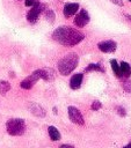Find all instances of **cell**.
<instances>
[{"label": "cell", "mask_w": 131, "mask_h": 148, "mask_svg": "<svg viewBox=\"0 0 131 148\" xmlns=\"http://www.w3.org/2000/svg\"><path fill=\"white\" fill-rule=\"evenodd\" d=\"M6 130L9 135H22L26 132V123L21 118H12L6 123Z\"/></svg>", "instance_id": "3"}, {"label": "cell", "mask_w": 131, "mask_h": 148, "mask_svg": "<svg viewBox=\"0 0 131 148\" xmlns=\"http://www.w3.org/2000/svg\"><path fill=\"white\" fill-rule=\"evenodd\" d=\"M68 117H70V120L74 124H78V125H83V118H82V114L81 112L74 108V106H68Z\"/></svg>", "instance_id": "7"}, {"label": "cell", "mask_w": 131, "mask_h": 148, "mask_svg": "<svg viewBox=\"0 0 131 148\" xmlns=\"http://www.w3.org/2000/svg\"><path fill=\"white\" fill-rule=\"evenodd\" d=\"M60 148H73L72 146H68V145H63Z\"/></svg>", "instance_id": "24"}, {"label": "cell", "mask_w": 131, "mask_h": 148, "mask_svg": "<svg viewBox=\"0 0 131 148\" xmlns=\"http://www.w3.org/2000/svg\"><path fill=\"white\" fill-rule=\"evenodd\" d=\"M119 71H121V77H129L131 75V66L125 62V61H122L121 65H119Z\"/></svg>", "instance_id": "13"}, {"label": "cell", "mask_w": 131, "mask_h": 148, "mask_svg": "<svg viewBox=\"0 0 131 148\" xmlns=\"http://www.w3.org/2000/svg\"><path fill=\"white\" fill-rule=\"evenodd\" d=\"M90 108H92V110H94V111L100 110V109H101V102H99V101H94Z\"/></svg>", "instance_id": "20"}, {"label": "cell", "mask_w": 131, "mask_h": 148, "mask_svg": "<svg viewBox=\"0 0 131 148\" xmlns=\"http://www.w3.org/2000/svg\"><path fill=\"white\" fill-rule=\"evenodd\" d=\"M10 90V84L8 81H5V80H0V94L1 95H5L6 92H8Z\"/></svg>", "instance_id": "16"}, {"label": "cell", "mask_w": 131, "mask_h": 148, "mask_svg": "<svg viewBox=\"0 0 131 148\" xmlns=\"http://www.w3.org/2000/svg\"><path fill=\"white\" fill-rule=\"evenodd\" d=\"M54 17H56V15H54V12H53L52 9H48V10L45 12V18H46L50 23H53V22H54Z\"/></svg>", "instance_id": "18"}, {"label": "cell", "mask_w": 131, "mask_h": 148, "mask_svg": "<svg viewBox=\"0 0 131 148\" xmlns=\"http://www.w3.org/2000/svg\"><path fill=\"white\" fill-rule=\"evenodd\" d=\"M123 148H131V142H130V143H129V145H126V146H125V147H123Z\"/></svg>", "instance_id": "25"}, {"label": "cell", "mask_w": 131, "mask_h": 148, "mask_svg": "<svg viewBox=\"0 0 131 148\" xmlns=\"http://www.w3.org/2000/svg\"><path fill=\"white\" fill-rule=\"evenodd\" d=\"M29 110H30V112H31L32 114H35L36 117H39V118H43V117L46 114L45 110H44L39 104L34 103V102L29 104Z\"/></svg>", "instance_id": "10"}, {"label": "cell", "mask_w": 131, "mask_h": 148, "mask_svg": "<svg viewBox=\"0 0 131 148\" xmlns=\"http://www.w3.org/2000/svg\"><path fill=\"white\" fill-rule=\"evenodd\" d=\"M92 71H97V72H104V68H102L101 67V65L100 64H89L86 68H85V72L86 73H89V72H92Z\"/></svg>", "instance_id": "15"}, {"label": "cell", "mask_w": 131, "mask_h": 148, "mask_svg": "<svg viewBox=\"0 0 131 148\" xmlns=\"http://www.w3.org/2000/svg\"><path fill=\"white\" fill-rule=\"evenodd\" d=\"M126 17H128V18H129V20L131 21V16H129V15H126Z\"/></svg>", "instance_id": "26"}, {"label": "cell", "mask_w": 131, "mask_h": 148, "mask_svg": "<svg viewBox=\"0 0 131 148\" xmlns=\"http://www.w3.org/2000/svg\"><path fill=\"white\" fill-rule=\"evenodd\" d=\"M52 38L64 46H74L85 38V35L72 27L64 25V27H58L53 31Z\"/></svg>", "instance_id": "1"}, {"label": "cell", "mask_w": 131, "mask_h": 148, "mask_svg": "<svg viewBox=\"0 0 131 148\" xmlns=\"http://www.w3.org/2000/svg\"><path fill=\"white\" fill-rule=\"evenodd\" d=\"M79 62V57L77 53H68L65 57H63L57 66H58V71L61 75H68L77 66Z\"/></svg>", "instance_id": "2"}, {"label": "cell", "mask_w": 131, "mask_h": 148, "mask_svg": "<svg viewBox=\"0 0 131 148\" xmlns=\"http://www.w3.org/2000/svg\"><path fill=\"white\" fill-rule=\"evenodd\" d=\"M122 87H123V89H124L126 92H131V81L128 80V77H126V80H123Z\"/></svg>", "instance_id": "19"}, {"label": "cell", "mask_w": 131, "mask_h": 148, "mask_svg": "<svg viewBox=\"0 0 131 148\" xmlns=\"http://www.w3.org/2000/svg\"><path fill=\"white\" fill-rule=\"evenodd\" d=\"M44 8H45L44 3H41L39 1H38L35 6H32L31 9H30V10L28 12V14H27V20H28V22L35 23V22L38 20L41 13L44 10Z\"/></svg>", "instance_id": "5"}, {"label": "cell", "mask_w": 131, "mask_h": 148, "mask_svg": "<svg viewBox=\"0 0 131 148\" xmlns=\"http://www.w3.org/2000/svg\"><path fill=\"white\" fill-rule=\"evenodd\" d=\"M97 47L100 51H102L104 53H112L116 51L117 44L115 40H102L97 44Z\"/></svg>", "instance_id": "8"}, {"label": "cell", "mask_w": 131, "mask_h": 148, "mask_svg": "<svg viewBox=\"0 0 131 148\" xmlns=\"http://www.w3.org/2000/svg\"><path fill=\"white\" fill-rule=\"evenodd\" d=\"M41 73H42V79L44 81H53L54 80V71L52 68H42L41 69Z\"/></svg>", "instance_id": "12"}, {"label": "cell", "mask_w": 131, "mask_h": 148, "mask_svg": "<svg viewBox=\"0 0 131 148\" xmlns=\"http://www.w3.org/2000/svg\"><path fill=\"white\" fill-rule=\"evenodd\" d=\"M82 77H83V75L81 74V73H77V74H74L72 77H71V80H70V86H71V88L72 89H79L80 88V86H81V83H82Z\"/></svg>", "instance_id": "11"}, {"label": "cell", "mask_w": 131, "mask_h": 148, "mask_svg": "<svg viewBox=\"0 0 131 148\" xmlns=\"http://www.w3.org/2000/svg\"><path fill=\"white\" fill-rule=\"evenodd\" d=\"M48 132H49V136L52 141H58L60 139V133L54 126H49Z\"/></svg>", "instance_id": "14"}, {"label": "cell", "mask_w": 131, "mask_h": 148, "mask_svg": "<svg viewBox=\"0 0 131 148\" xmlns=\"http://www.w3.org/2000/svg\"><path fill=\"white\" fill-rule=\"evenodd\" d=\"M129 1H130V2H131V0H129Z\"/></svg>", "instance_id": "27"}, {"label": "cell", "mask_w": 131, "mask_h": 148, "mask_svg": "<svg viewBox=\"0 0 131 148\" xmlns=\"http://www.w3.org/2000/svg\"><path fill=\"white\" fill-rule=\"evenodd\" d=\"M89 14H88V12L86 10V9H81L78 14H77V16L74 17V24L78 27V28H83L86 24H88V22H89Z\"/></svg>", "instance_id": "6"}, {"label": "cell", "mask_w": 131, "mask_h": 148, "mask_svg": "<svg viewBox=\"0 0 131 148\" xmlns=\"http://www.w3.org/2000/svg\"><path fill=\"white\" fill-rule=\"evenodd\" d=\"M109 1H111L114 5H117V6H123L124 3H123V0H109Z\"/></svg>", "instance_id": "23"}, {"label": "cell", "mask_w": 131, "mask_h": 148, "mask_svg": "<svg viewBox=\"0 0 131 148\" xmlns=\"http://www.w3.org/2000/svg\"><path fill=\"white\" fill-rule=\"evenodd\" d=\"M79 9V3L77 2H67L65 3L64 8H63V13L65 17H71L72 15H74Z\"/></svg>", "instance_id": "9"}, {"label": "cell", "mask_w": 131, "mask_h": 148, "mask_svg": "<svg viewBox=\"0 0 131 148\" xmlns=\"http://www.w3.org/2000/svg\"><path fill=\"white\" fill-rule=\"evenodd\" d=\"M110 65H111V68H112V71H114L115 75H116L117 77H121V71H119V65L117 64V61H116L115 59H111V60H110Z\"/></svg>", "instance_id": "17"}, {"label": "cell", "mask_w": 131, "mask_h": 148, "mask_svg": "<svg viewBox=\"0 0 131 148\" xmlns=\"http://www.w3.org/2000/svg\"><path fill=\"white\" fill-rule=\"evenodd\" d=\"M116 110H117V112H118V114H119V116H123V117H124V116L126 114L125 109H124V108H122V106H117V108H116Z\"/></svg>", "instance_id": "21"}, {"label": "cell", "mask_w": 131, "mask_h": 148, "mask_svg": "<svg viewBox=\"0 0 131 148\" xmlns=\"http://www.w3.org/2000/svg\"><path fill=\"white\" fill-rule=\"evenodd\" d=\"M42 79V73H41V69H37L35 72H32L28 77H26L23 81H21L20 86L21 88L23 89H31L34 87V84L39 80Z\"/></svg>", "instance_id": "4"}, {"label": "cell", "mask_w": 131, "mask_h": 148, "mask_svg": "<svg viewBox=\"0 0 131 148\" xmlns=\"http://www.w3.org/2000/svg\"><path fill=\"white\" fill-rule=\"evenodd\" d=\"M37 2H38L37 0H26V6H28V7H32V6H35Z\"/></svg>", "instance_id": "22"}]
</instances>
